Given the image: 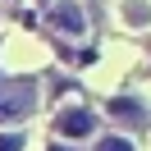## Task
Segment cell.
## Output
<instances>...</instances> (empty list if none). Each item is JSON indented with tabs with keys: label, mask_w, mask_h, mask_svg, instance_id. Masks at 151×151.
Listing matches in <instances>:
<instances>
[{
	"label": "cell",
	"mask_w": 151,
	"mask_h": 151,
	"mask_svg": "<svg viewBox=\"0 0 151 151\" xmlns=\"http://www.w3.org/2000/svg\"><path fill=\"white\" fill-rule=\"evenodd\" d=\"M55 133H60V137H69V142L92 137V133H96V114L87 110V105H69V110L55 114Z\"/></svg>",
	"instance_id": "cell-1"
},
{
	"label": "cell",
	"mask_w": 151,
	"mask_h": 151,
	"mask_svg": "<svg viewBox=\"0 0 151 151\" xmlns=\"http://www.w3.org/2000/svg\"><path fill=\"white\" fill-rule=\"evenodd\" d=\"M96 151H137V147H133L124 133H105V137L96 142Z\"/></svg>",
	"instance_id": "cell-6"
},
{
	"label": "cell",
	"mask_w": 151,
	"mask_h": 151,
	"mask_svg": "<svg viewBox=\"0 0 151 151\" xmlns=\"http://www.w3.org/2000/svg\"><path fill=\"white\" fill-rule=\"evenodd\" d=\"M124 19H128L133 28H147V23H151V5H142V0H124Z\"/></svg>",
	"instance_id": "cell-5"
},
{
	"label": "cell",
	"mask_w": 151,
	"mask_h": 151,
	"mask_svg": "<svg viewBox=\"0 0 151 151\" xmlns=\"http://www.w3.org/2000/svg\"><path fill=\"white\" fill-rule=\"evenodd\" d=\"M110 114H114L119 124H128V128H147V124H151L147 105L133 101V96H114V101H110Z\"/></svg>",
	"instance_id": "cell-4"
},
{
	"label": "cell",
	"mask_w": 151,
	"mask_h": 151,
	"mask_svg": "<svg viewBox=\"0 0 151 151\" xmlns=\"http://www.w3.org/2000/svg\"><path fill=\"white\" fill-rule=\"evenodd\" d=\"M23 133H0V151H23Z\"/></svg>",
	"instance_id": "cell-7"
},
{
	"label": "cell",
	"mask_w": 151,
	"mask_h": 151,
	"mask_svg": "<svg viewBox=\"0 0 151 151\" xmlns=\"http://www.w3.org/2000/svg\"><path fill=\"white\" fill-rule=\"evenodd\" d=\"M50 151H64V147H50Z\"/></svg>",
	"instance_id": "cell-8"
},
{
	"label": "cell",
	"mask_w": 151,
	"mask_h": 151,
	"mask_svg": "<svg viewBox=\"0 0 151 151\" xmlns=\"http://www.w3.org/2000/svg\"><path fill=\"white\" fill-rule=\"evenodd\" d=\"M50 28L64 32V37H83V32H87V14H83V5H78V0H60L55 9H50Z\"/></svg>",
	"instance_id": "cell-2"
},
{
	"label": "cell",
	"mask_w": 151,
	"mask_h": 151,
	"mask_svg": "<svg viewBox=\"0 0 151 151\" xmlns=\"http://www.w3.org/2000/svg\"><path fill=\"white\" fill-rule=\"evenodd\" d=\"M32 83H0V119H19V114H28L32 110Z\"/></svg>",
	"instance_id": "cell-3"
}]
</instances>
